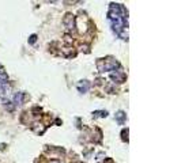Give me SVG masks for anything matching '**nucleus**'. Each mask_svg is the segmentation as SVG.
<instances>
[{
    "instance_id": "obj_8",
    "label": "nucleus",
    "mask_w": 181,
    "mask_h": 163,
    "mask_svg": "<svg viewBox=\"0 0 181 163\" xmlns=\"http://www.w3.org/2000/svg\"><path fill=\"white\" fill-rule=\"evenodd\" d=\"M51 163H60V162H59V160H52Z\"/></svg>"
},
{
    "instance_id": "obj_2",
    "label": "nucleus",
    "mask_w": 181,
    "mask_h": 163,
    "mask_svg": "<svg viewBox=\"0 0 181 163\" xmlns=\"http://www.w3.org/2000/svg\"><path fill=\"white\" fill-rule=\"evenodd\" d=\"M78 88H79V91H80V92L87 91L88 88H90V83H88L87 80H83V82H80V83L78 84Z\"/></svg>"
},
{
    "instance_id": "obj_7",
    "label": "nucleus",
    "mask_w": 181,
    "mask_h": 163,
    "mask_svg": "<svg viewBox=\"0 0 181 163\" xmlns=\"http://www.w3.org/2000/svg\"><path fill=\"white\" fill-rule=\"evenodd\" d=\"M36 38H37L36 36H31L30 37V42H34V41H36Z\"/></svg>"
},
{
    "instance_id": "obj_5",
    "label": "nucleus",
    "mask_w": 181,
    "mask_h": 163,
    "mask_svg": "<svg viewBox=\"0 0 181 163\" xmlns=\"http://www.w3.org/2000/svg\"><path fill=\"white\" fill-rule=\"evenodd\" d=\"M116 117H117V120H119L120 122H123V120L125 118V114H124L123 112H119L117 114H116Z\"/></svg>"
},
{
    "instance_id": "obj_1",
    "label": "nucleus",
    "mask_w": 181,
    "mask_h": 163,
    "mask_svg": "<svg viewBox=\"0 0 181 163\" xmlns=\"http://www.w3.org/2000/svg\"><path fill=\"white\" fill-rule=\"evenodd\" d=\"M64 23L67 25L68 29H74V27H75V19H74V16L68 14V15L64 18Z\"/></svg>"
},
{
    "instance_id": "obj_3",
    "label": "nucleus",
    "mask_w": 181,
    "mask_h": 163,
    "mask_svg": "<svg viewBox=\"0 0 181 163\" xmlns=\"http://www.w3.org/2000/svg\"><path fill=\"white\" fill-rule=\"evenodd\" d=\"M124 73H120V72H113L112 73V79H114V80H117V82H123L124 80Z\"/></svg>"
},
{
    "instance_id": "obj_6",
    "label": "nucleus",
    "mask_w": 181,
    "mask_h": 163,
    "mask_svg": "<svg viewBox=\"0 0 181 163\" xmlns=\"http://www.w3.org/2000/svg\"><path fill=\"white\" fill-rule=\"evenodd\" d=\"M94 114H98V116H101V117H106V116H108V113L106 112H97V113H94Z\"/></svg>"
},
{
    "instance_id": "obj_4",
    "label": "nucleus",
    "mask_w": 181,
    "mask_h": 163,
    "mask_svg": "<svg viewBox=\"0 0 181 163\" xmlns=\"http://www.w3.org/2000/svg\"><path fill=\"white\" fill-rule=\"evenodd\" d=\"M23 98H25L23 92H18V94L15 95V98H14V101H15L16 105H21L22 102H23Z\"/></svg>"
}]
</instances>
